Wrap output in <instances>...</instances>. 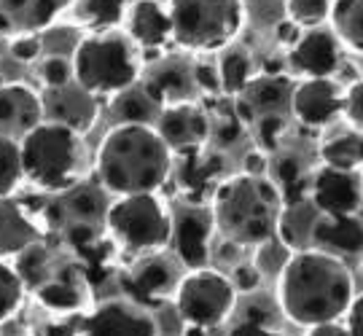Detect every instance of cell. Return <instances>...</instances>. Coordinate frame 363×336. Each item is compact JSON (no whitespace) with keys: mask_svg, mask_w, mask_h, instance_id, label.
Segmentation results:
<instances>
[{"mask_svg":"<svg viewBox=\"0 0 363 336\" xmlns=\"http://www.w3.org/2000/svg\"><path fill=\"white\" fill-rule=\"evenodd\" d=\"M291 113L312 130L328 127L345 113V89L334 78H301L291 94Z\"/></svg>","mask_w":363,"mask_h":336,"instance_id":"obj_12","label":"cell"},{"mask_svg":"<svg viewBox=\"0 0 363 336\" xmlns=\"http://www.w3.org/2000/svg\"><path fill=\"white\" fill-rule=\"evenodd\" d=\"M345 328L350 336H363V293H355L350 310L345 312Z\"/></svg>","mask_w":363,"mask_h":336,"instance_id":"obj_44","label":"cell"},{"mask_svg":"<svg viewBox=\"0 0 363 336\" xmlns=\"http://www.w3.org/2000/svg\"><path fill=\"white\" fill-rule=\"evenodd\" d=\"M76 0H0V35H38L62 16Z\"/></svg>","mask_w":363,"mask_h":336,"instance_id":"obj_16","label":"cell"},{"mask_svg":"<svg viewBox=\"0 0 363 336\" xmlns=\"http://www.w3.org/2000/svg\"><path fill=\"white\" fill-rule=\"evenodd\" d=\"M70 9L78 25L86 27L89 33H108L124 22L130 3L127 0H76Z\"/></svg>","mask_w":363,"mask_h":336,"instance_id":"obj_27","label":"cell"},{"mask_svg":"<svg viewBox=\"0 0 363 336\" xmlns=\"http://www.w3.org/2000/svg\"><path fill=\"white\" fill-rule=\"evenodd\" d=\"M269 315L272 312L267 310L264 304H259V301L247 304L245 310H242V315L234 320L229 336H280L272 328V318Z\"/></svg>","mask_w":363,"mask_h":336,"instance_id":"obj_36","label":"cell"},{"mask_svg":"<svg viewBox=\"0 0 363 336\" xmlns=\"http://www.w3.org/2000/svg\"><path fill=\"white\" fill-rule=\"evenodd\" d=\"M25 181L22 145L9 135H0V199L11 196Z\"/></svg>","mask_w":363,"mask_h":336,"instance_id":"obj_31","label":"cell"},{"mask_svg":"<svg viewBox=\"0 0 363 336\" xmlns=\"http://www.w3.org/2000/svg\"><path fill=\"white\" fill-rule=\"evenodd\" d=\"M342 40L331 27L304 30L288 49V65L301 78H334L342 67Z\"/></svg>","mask_w":363,"mask_h":336,"instance_id":"obj_11","label":"cell"},{"mask_svg":"<svg viewBox=\"0 0 363 336\" xmlns=\"http://www.w3.org/2000/svg\"><path fill=\"white\" fill-rule=\"evenodd\" d=\"M25 283L16 274L13 264L6 259H0V323L11 320L13 315L19 312L22 301H25Z\"/></svg>","mask_w":363,"mask_h":336,"instance_id":"obj_33","label":"cell"},{"mask_svg":"<svg viewBox=\"0 0 363 336\" xmlns=\"http://www.w3.org/2000/svg\"><path fill=\"white\" fill-rule=\"evenodd\" d=\"M194 84L202 94H220L218 62L213 60H194Z\"/></svg>","mask_w":363,"mask_h":336,"instance_id":"obj_42","label":"cell"},{"mask_svg":"<svg viewBox=\"0 0 363 336\" xmlns=\"http://www.w3.org/2000/svg\"><path fill=\"white\" fill-rule=\"evenodd\" d=\"M140 84L162 108L189 103L196 94L194 62H186L181 57H159L154 65H148Z\"/></svg>","mask_w":363,"mask_h":336,"instance_id":"obj_20","label":"cell"},{"mask_svg":"<svg viewBox=\"0 0 363 336\" xmlns=\"http://www.w3.org/2000/svg\"><path fill=\"white\" fill-rule=\"evenodd\" d=\"M178 274H175V267L172 261L159 256V253H151V256H143L132 267L124 277H121V285L124 291L132 296L135 304H159L162 298H167L175 293L178 288Z\"/></svg>","mask_w":363,"mask_h":336,"instance_id":"obj_18","label":"cell"},{"mask_svg":"<svg viewBox=\"0 0 363 336\" xmlns=\"http://www.w3.org/2000/svg\"><path fill=\"white\" fill-rule=\"evenodd\" d=\"M355 298L350 267L315 247L294 250L277 271V307L301 328L337 323Z\"/></svg>","mask_w":363,"mask_h":336,"instance_id":"obj_1","label":"cell"},{"mask_svg":"<svg viewBox=\"0 0 363 336\" xmlns=\"http://www.w3.org/2000/svg\"><path fill=\"white\" fill-rule=\"evenodd\" d=\"M307 199L320 215H358L363 207V178L350 169L320 164L310 175Z\"/></svg>","mask_w":363,"mask_h":336,"instance_id":"obj_10","label":"cell"},{"mask_svg":"<svg viewBox=\"0 0 363 336\" xmlns=\"http://www.w3.org/2000/svg\"><path fill=\"white\" fill-rule=\"evenodd\" d=\"M78 336H159V328L140 304L113 298L94 307L81 320Z\"/></svg>","mask_w":363,"mask_h":336,"instance_id":"obj_14","label":"cell"},{"mask_svg":"<svg viewBox=\"0 0 363 336\" xmlns=\"http://www.w3.org/2000/svg\"><path fill=\"white\" fill-rule=\"evenodd\" d=\"M105 226L124 250L138 256H151L169 247L172 210L156 194L116 196L108 205Z\"/></svg>","mask_w":363,"mask_h":336,"instance_id":"obj_7","label":"cell"},{"mask_svg":"<svg viewBox=\"0 0 363 336\" xmlns=\"http://www.w3.org/2000/svg\"><path fill=\"white\" fill-rule=\"evenodd\" d=\"M124 22L140 52H162L172 40V19L162 0H132Z\"/></svg>","mask_w":363,"mask_h":336,"instance_id":"obj_21","label":"cell"},{"mask_svg":"<svg viewBox=\"0 0 363 336\" xmlns=\"http://www.w3.org/2000/svg\"><path fill=\"white\" fill-rule=\"evenodd\" d=\"M172 40L194 54L223 52L245 25L242 0H167Z\"/></svg>","mask_w":363,"mask_h":336,"instance_id":"obj_6","label":"cell"},{"mask_svg":"<svg viewBox=\"0 0 363 336\" xmlns=\"http://www.w3.org/2000/svg\"><path fill=\"white\" fill-rule=\"evenodd\" d=\"M294 81L283 73H261L245 86V91L234 100V111L245 124H256L264 116H286L291 111Z\"/></svg>","mask_w":363,"mask_h":336,"instance_id":"obj_15","label":"cell"},{"mask_svg":"<svg viewBox=\"0 0 363 336\" xmlns=\"http://www.w3.org/2000/svg\"><path fill=\"white\" fill-rule=\"evenodd\" d=\"M342 116L350 121L352 130L363 132V81H355L345 89V113Z\"/></svg>","mask_w":363,"mask_h":336,"instance_id":"obj_43","label":"cell"},{"mask_svg":"<svg viewBox=\"0 0 363 336\" xmlns=\"http://www.w3.org/2000/svg\"><path fill=\"white\" fill-rule=\"evenodd\" d=\"M229 280H232L234 291H237L240 296H253L261 288V283H264V271H261L256 264H242V261H240L232 269V274H229Z\"/></svg>","mask_w":363,"mask_h":336,"instance_id":"obj_40","label":"cell"},{"mask_svg":"<svg viewBox=\"0 0 363 336\" xmlns=\"http://www.w3.org/2000/svg\"><path fill=\"white\" fill-rule=\"evenodd\" d=\"M331 6L334 0H286V13L296 27L312 30L323 27L325 19H331Z\"/></svg>","mask_w":363,"mask_h":336,"instance_id":"obj_35","label":"cell"},{"mask_svg":"<svg viewBox=\"0 0 363 336\" xmlns=\"http://www.w3.org/2000/svg\"><path fill=\"white\" fill-rule=\"evenodd\" d=\"M35 291H38L40 304L54 312H76L84 304V296H81L78 285L67 283V280H46Z\"/></svg>","mask_w":363,"mask_h":336,"instance_id":"obj_34","label":"cell"},{"mask_svg":"<svg viewBox=\"0 0 363 336\" xmlns=\"http://www.w3.org/2000/svg\"><path fill=\"white\" fill-rule=\"evenodd\" d=\"M307 336H350V334H347L345 323H342V320H337V323L312 325V328H307Z\"/></svg>","mask_w":363,"mask_h":336,"instance_id":"obj_46","label":"cell"},{"mask_svg":"<svg viewBox=\"0 0 363 336\" xmlns=\"http://www.w3.org/2000/svg\"><path fill=\"white\" fill-rule=\"evenodd\" d=\"M9 54H11L16 62H25L33 65L43 57V38L40 35H16L9 38Z\"/></svg>","mask_w":363,"mask_h":336,"instance_id":"obj_41","label":"cell"},{"mask_svg":"<svg viewBox=\"0 0 363 336\" xmlns=\"http://www.w3.org/2000/svg\"><path fill=\"white\" fill-rule=\"evenodd\" d=\"M73 81L94 97H116L140 81V49L127 33H89L73 49Z\"/></svg>","mask_w":363,"mask_h":336,"instance_id":"obj_4","label":"cell"},{"mask_svg":"<svg viewBox=\"0 0 363 336\" xmlns=\"http://www.w3.org/2000/svg\"><path fill=\"white\" fill-rule=\"evenodd\" d=\"M172 175L181 186L186 202L202 205V199L220 186L223 181V156L216 148H196L189 154H178V162L172 164Z\"/></svg>","mask_w":363,"mask_h":336,"instance_id":"obj_17","label":"cell"},{"mask_svg":"<svg viewBox=\"0 0 363 336\" xmlns=\"http://www.w3.org/2000/svg\"><path fill=\"white\" fill-rule=\"evenodd\" d=\"M38 78H40V84H43V89H60V86L73 84V60L65 57V54L40 57Z\"/></svg>","mask_w":363,"mask_h":336,"instance_id":"obj_37","label":"cell"},{"mask_svg":"<svg viewBox=\"0 0 363 336\" xmlns=\"http://www.w3.org/2000/svg\"><path fill=\"white\" fill-rule=\"evenodd\" d=\"M172 298L183 323L210 331L232 318L240 293L234 291L229 274L205 267V269H191L186 277H181Z\"/></svg>","mask_w":363,"mask_h":336,"instance_id":"obj_8","label":"cell"},{"mask_svg":"<svg viewBox=\"0 0 363 336\" xmlns=\"http://www.w3.org/2000/svg\"><path fill=\"white\" fill-rule=\"evenodd\" d=\"M154 130L175 156L189 154L196 148H205L210 142V116L196 100L175 103L162 108Z\"/></svg>","mask_w":363,"mask_h":336,"instance_id":"obj_13","label":"cell"},{"mask_svg":"<svg viewBox=\"0 0 363 336\" xmlns=\"http://www.w3.org/2000/svg\"><path fill=\"white\" fill-rule=\"evenodd\" d=\"M49 247L43 242H35V245L25 247L19 256H16V264L13 269L22 277L25 288H40L46 283V274H49Z\"/></svg>","mask_w":363,"mask_h":336,"instance_id":"obj_32","label":"cell"},{"mask_svg":"<svg viewBox=\"0 0 363 336\" xmlns=\"http://www.w3.org/2000/svg\"><path fill=\"white\" fill-rule=\"evenodd\" d=\"M175 154L159 138L154 127L143 124H116L103 138L94 172L105 194H156L172 178Z\"/></svg>","mask_w":363,"mask_h":336,"instance_id":"obj_2","label":"cell"},{"mask_svg":"<svg viewBox=\"0 0 363 336\" xmlns=\"http://www.w3.org/2000/svg\"><path fill=\"white\" fill-rule=\"evenodd\" d=\"M210 210L223 240L240 247H259L277 237L286 202L269 178L240 172L220 181Z\"/></svg>","mask_w":363,"mask_h":336,"instance_id":"obj_3","label":"cell"},{"mask_svg":"<svg viewBox=\"0 0 363 336\" xmlns=\"http://www.w3.org/2000/svg\"><path fill=\"white\" fill-rule=\"evenodd\" d=\"M288 130L286 116H264L256 121V138H259V145L264 151H274L280 142H283V135Z\"/></svg>","mask_w":363,"mask_h":336,"instance_id":"obj_39","label":"cell"},{"mask_svg":"<svg viewBox=\"0 0 363 336\" xmlns=\"http://www.w3.org/2000/svg\"><path fill=\"white\" fill-rule=\"evenodd\" d=\"M25 178L40 191L62 194L81 181L84 172V135L57 121H40L19 140Z\"/></svg>","mask_w":363,"mask_h":336,"instance_id":"obj_5","label":"cell"},{"mask_svg":"<svg viewBox=\"0 0 363 336\" xmlns=\"http://www.w3.org/2000/svg\"><path fill=\"white\" fill-rule=\"evenodd\" d=\"M242 172L245 175H256V178H267L269 175V162H267V156H264V151H250V154L245 156V167H242Z\"/></svg>","mask_w":363,"mask_h":336,"instance_id":"obj_45","label":"cell"},{"mask_svg":"<svg viewBox=\"0 0 363 336\" xmlns=\"http://www.w3.org/2000/svg\"><path fill=\"white\" fill-rule=\"evenodd\" d=\"M280 336H283V334H280Z\"/></svg>","mask_w":363,"mask_h":336,"instance_id":"obj_47","label":"cell"},{"mask_svg":"<svg viewBox=\"0 0 363 336\" xmlns=\"http://www.w3.org/2000/svg\"><path fill=\"white\" fill-rule=\"evenodd\" d=\"M40 242V229L11 196L0 199V259L19 256L25 247Z\"/></svg>","mask_w":363,"mask_h":336,"instance_id":"obj_24","label":"cell"},{"mask_svg":"<svg viewBox=\"0 0 363 336\" xmlns=\"http://www.w3.org/2000/svg\"><path fill=\"white\" fill-rule=\"evenodd\" d=\"M331 30L355 52H363V0H334Z\"/></svg>","mask_w":363,"mask_h":336,"instance_id":"obj_30","label":"cell"},{"mask_svg":"<svg viewBox=\"0 0 363 336\" xmlns=\"http://www.w3.org/2000/svg\"><path fill=\"white\" fill-rule=\"evenodd\" d=\"M43 121V100L25 84L9 81L0 86V135L22 140Z\"/></svg>","mask_w":363,"mask_h":336,"instance_id":"obj_22","label":"cell"},{"mask_svg":"<svg viewBox=\"0 0 363 336\" xmlns=\"http://www.w3.org/2000/svg\"><path fill=\"white\" fill-rule=\"evenodd\" d=\"M310 247L337 256L352 259L363 253V220L361 215H320L312 223Z\"/></svg>","mask_w":363,"mask_h":336,"instance_id":"obj_23","label":"cell"},{"mask_svg":"<svg viewBox=\"0 0 363 336\" xmlns=\"http://www.w3.org/2000/svg\"><path fill=\"white\" fill-rule=\"evenodd\" d=\"M242 135H245V121L237 116V111H232L229 116L210 118V142L216 148H229L240 142Z\"/></svg>","mask_w":363,"mask_h":336,"instance_id":"obj_38","label":"cell"},{"mask_svg":"<svg viewBox=\"0 0 363 336\" xmlns=\"http://www.w3.org/2000/svg\"><path fill=\"white\" fill-rule=\"evenodd\" d=\"M213 234H216V220L213 210L196 202L172 210V237L169 247L186 269H205L213 259Z\"/></svg>","mask_w":363,"mask_h":336,"instance_id":"obj_9","label":"cell"},{"mask_svg":"<svg viewBox=\"0 0 363 336\" xmlns=\"http://www.w3.org/2000/svg\"><path fill=\"white\" fill-rule=\"evenodd\" d=\"M40 100H43V118L46 121L65 124L70 130H76L78 135L89 132L97 121V113H100L97 97L86 89H81L76 81L67 86H60V89H43Z\"/></svg>","mask_w":363,"mask_h":336,"instance_id":"obj_19","label":"cell"},{"mask_svg":"<svg viewBox=\"0 0 363 336\" xmlns=\"http://www.w3.org/2000/svg\"><path fill=\"white\" fill-rule=\"evenodd\" d=\"M218 62V76H220V94H226V97H240L245 86L253 81V57L247 49L242 46H226L220 57L216 60Z\"/></svg>","mask_w":363,"mask_h":336,"instance_id":"obj_28","label":"cell"},{"mask_svg":"<svg viewBox=\"0 0 363 336\" xmlns=\"http://www.w3.org/2000/svg\"><path fill=\"white\" fill-rule=\"evenodd\" d=\"M111 113L116 116L118 124H143V127H154L162 105L156 103L154 97L148 94L143 84L138 81L130 89L118 91L116 97L111 100Z\"/></svg>","mask_w":363,"mask_h":336,"instance_id":"obj_26","label":"cell"},{"mask_svg":"<svg viewBox=\"0 0 363 336\" xmlns=\"http://www.w3.org/2000/svg\"><path fill=\"white\" fill-rule=\"evenodd\" d=\"M320 159L328 167L358 172L363 167V132L347 130L334 135V138H328L320 145Z\"/></svg>","mask_w":363,"mask_h":336,"instance_id":"obj_29","label":"cell"},{"mask_svg":"<svg viewBox=\"0 0 363 336\" xmlns=\"http://www.w3.org/2000/svg\"><path fill=\"white\" fill-rule=\"evenodd\" d=\"M105 189L100 183H81L78 181L73 189L62 191V199L57 210L62 215H70L73 226L76 223H84V226H94L105 220V213H108V205H105Z\"/></svg>","mask_w":363,"mask_h":336,"instance_id":"obj_25","label":"cell"}]
</instances>
